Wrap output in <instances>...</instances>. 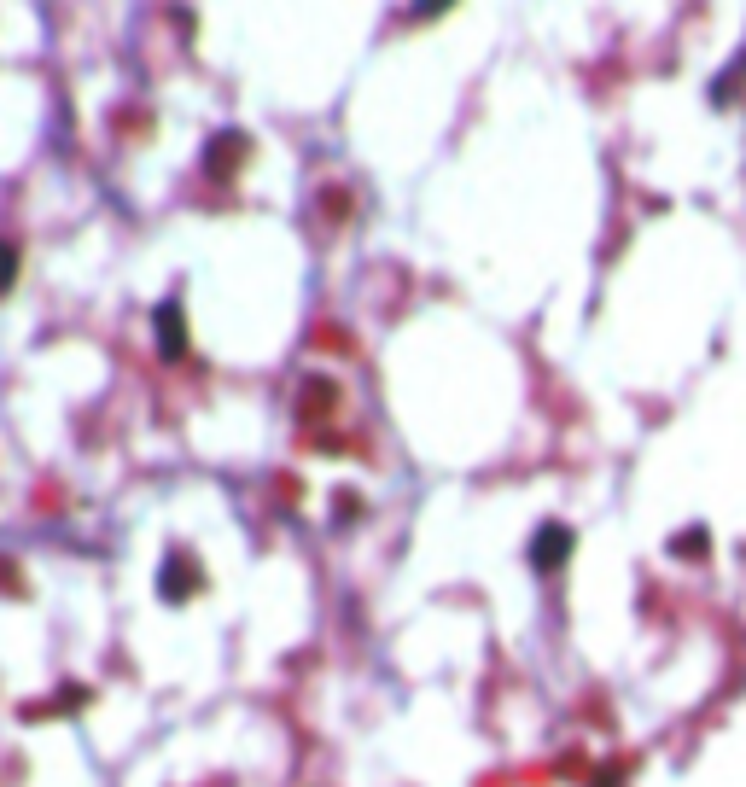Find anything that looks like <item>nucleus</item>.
<instances>
[{
    "mask_svg": "<svg viewBox=\"0 0 746 787\" xmlns=\"http://www.w3.org/2000/svg\"><path fill=\"white\" fill-rule=\"evenodd\" d=\"M572 554V531L566 525H543L537 531V543H531V560H537V572H554L560 560Z\"/></svg>",
    "mask_w": 746,
    "mask_h": 787,
    "instance_id": "obj_1",
    "label": "nucleus"
},
{
    "mask_svg": "<svg viewBox=\"0 0 746 787\" xmlns=\"http://www.w3.org/2000/svg\"><path fill=\"white\" fill-rule=\"evenodd\" d=\"M333 409V385H321V379H309V397H304V414H321Z\"/></svg>",
    "mask_w": 746,
    "mask_h": 787,
    "instance_id": "obj_6",
    "label": "nucleus"
},
{
    "mask_svg": "<svg viewBox=\"0 0 746 787\" xmlns=\"http://www.w3.org/2000/svg\"><path fill=\"white\" fill-rule=\"evenodd\" d=\"M677 548H682V554H700V548H706V531H688Z\"/></svg>",
    "mask_w": 746,
    "mask_h": 787,
    "instance_id": "obj_7",
    "label": "nucleus"
},
{
    "mask_svg": "<svg viewBox=\"0 0 746 787\" xmlns=\"http://www.w3.org/2000/svg\"><path fill=\"white\" fill-rule=\"evenodd\" d=\"M158 589H164V601L193 595V589H199V566H193V560H170V572H164V583H158Z\"/></svg>",
    "mask_w": 746,
    "mask_h": 787,
    "instance_id": "obj_4",
    "label": "nucleus"
},
{
    "mask_svg": "<svg viewBox=\"0 0 746 787\" xmlns=\"http://www.w3.org/2000/svg\"><path fill=\"white\" fill-rule=\"evenodd\" d=\"M12 280H18V245L0 240V292H12Z\"/></svg>",
    "mask_w": 746,
    "mask_h": 787,
    "instance_id": "obj_5",
    "label": "nucleus"
},
{
    "mask_svg": "<svg viewBox=\"0 0 746 787\" xmlns=\"http://www.w3.org/2000/svg\"><path fill=\"white\" fill-rule=\"evenodd\" d=\"M158 350H164L170 362H181V356H187V321H181V304H175V298L158 309Z\"/></svg>",
    "mask_w": 746,
    "mask_h": 787,
    "instance_id": "obj_2",
    "label": "nucleus"
},
{
    "mask_svg": "<svg viewBox=\"0 0 746 787\" xmlns=\"http://www.w3.org/2000/svg\"><path fill=\"white\" fill-rule=\"evenodd\" d=\"M245 146H251L245 135H216V140H210V175L239 170V164H245Z\"/></svg>",
    "mask_w": 746,
    "mask_h": 787,
    "instance_id": "obj_3",
    "label": "nucleus"
}]
</instances>
